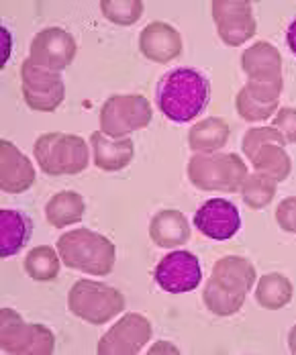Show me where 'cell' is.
<instances>
[{"mask_svg":"<svg viewBox=\"0 0 296 355\" xmlns=\"http://www.w3.org/2000/svg\"><path fill=\"white\" fill-rule=\"evenodd\" d=\"M211 101V82L202 71L194 68H178L168 71L155 90L157 108L174 123L194 121Z\"/></svg>","mask_w":296,"mask_h":355,"instance_id":"1","label":"cell"},{"mask_svg":"<svg viewBox=\"0 0 296 355\" xmlns=\"http://www.w3.org/2000/svg\"><path fill=\"white\" fill-rule=\"evenodd\" d=\"M58 253L70 268L88 276H109L114 268L116 248L109 237L80 227L58 239Z\"/></svg>","mask_w":296,"mask_h":355,"instance_id":"2","label":"cell"},{"mask_svg":"<svg viewBox=\"0 0 296 355\" xmlns=\"http://www.w3.org/2000/svg\"><path fill=\"white\" fill-rule=\"evenodd\" d=\"M186 172L198 190L239 192L247 178V166L237 153H194Z\"/></svg>","mask_w":296,"mask_h":355,"instance_id":"3","label":"cell"},{"mask_svg":"<svg viewBox=\"0 0 296 355\" xmlns=\"http://www.w3.org/2000/svg\"><path fill=\"white\" fill-rule=\"evenodd\" d=\"M33 151L41 172L53 178L82 174L90 164L88 143L78 135L62 131L41 135L33 145Z\"/></svg>","mask_w":296,"mask_h":355,"instance_id":"4","label":"cell"},{"mask_svg":"<svg viewBox=\"0 0 296 355\" xmlns=\"http://www.w3.org/2000/svg\"><path fill=\"white\" fill-rule=\"evenodd\" d=\"M68 309L90 324H107L125 311V296L96 280H78L68 294Z\"/></svg>","mask_w":296,"mask_h":355,"instance_id":"5","label":"cell"},{"mask_svg":"<svg viewBox=\"0 0 296 355\" xmlns=\"http://www.w3.org/2000/svg\"><path fill=\"white\" fill-rule=\"evenodd\" d=\"M0 349L15 355H51L55 335L39 322H25L12 309L0 311Z\"/></svg>","mask_w":296,"mask_h":355,"instance_id":"6","label":"cell"},{"mask_svg":"<svg viewBox=\"0 0 296 355\" xmlns=\"http://www.w3.org/2000/svg\"><path fill=\"white\" fill-rule=\"evenodd\" d=\"M153 119V108L141 94H114L101 108V131L112 139H125L133 131L146 129Z\"/></svg>","mask_w":296,"mask_h":355,"instance_id":"7","label":"cell"},{"mask_svg":"<svg viewBox=\"0 0 296 355\" xmlns=\"http://www.w3.org/2000/svg\"><path fill=\"white\" fill-rule=\"evenodd\" d=\"M21 90L27 107L35 112H55L66 96L62 73L39 68L29 58L21 66Z\"/></svg>","mask_w":296,"mask_h":355,"instance_id":"8","label":"cell"},{"mask_svg":"<svg viewBox=\"0 0 296 355\" xmlns=\"http://www.w3.org/2000/svg\"><path fill=\"white\" fill-rule=\"evenodd\" d=\"M151 335H153V327L149 319L139 313H127L103 335L96 354L137 355L151 341Z\"/></svg>","mask_w":296,"mask_h":355,"instance_id":"9","label":"cell"},{"mask_svg":"<svg viewBox=\"0 0 296 355\" xmlns=\"http://www.w3.org/2000/svg\"><path fill=\"white\" fill-rule=\"evenodd\" d=\"M76 51L78 45L70 31L62 27H47L33 37L29 47V60L39 68L60 73L68 66H72Z\"/></svg>","mask_w":296,"mask_h":355,"instance_id":"10","label":"cell"},{"mask_svg":"<svg viewBox=\"0 0 296 355\" xmlns=\"http://www.w3.org/2000/svg\"><path fill=\"white\" fill-rule=\"evenodd\" d=\"M155 284L170 294H184L196 290L202 282V268L194 253L190 251H172L159 259L153 272Z\"/></svg>","mask_w":296,"mask_h":355,"instance_id":"11","label":"cell"},{"mask_svg":"<svg viewBox=\"0 0 296 355\" xmlns=\"http://www.w3.org/2000/svg\"><path fill=\"white\" fill-rule=\"evenodd\" d=\"M213 21L225 45L239 47L256 35V19L247 0H215Z\"/></svg>","mask_w":296,"mask_h":355,"instance_id":"12","label":"cell"},{"mask_svg":"<svg viewBox=\"0 0 296 355\" xmlns=\"http://www.w3.org/2000/svg\"><path fill=\"white\" fill-rule=\"evenodd\" d=\"M194 227L209 239L227 241L241 229V216L231 200L211 198L194 214Z\"/></svg>","mask_w":296,"mask_h":355,"instance_id":"13","label":"cell"},{"mask_svg":"<svg viewBox=\"0 0 296 355\" xmlns=\"http://www.w3.org/2000/svg\"><path fill=\"white\" fill-rule=\"evenodd\" d=\"M33 162L8 139H0V188L6 194H23L35 184Z\"/></svg>","mask_w":296,"mask_h":355,"instance_id":"14","label":"cell"},{"mask_svg":"<svg viewBox=\"0 0 296 355\" xmlns=\"http://www.w3.org/2000/svg\"><path fill=\"white\" fill-rule=\"evenodd\" d=\"M139 49L153 64H170L182 55V35L164 21H153L139 35Z\"/></svg>","mask_w":296,"mask_h":355,"instance_id":"15","label":"cell"},{"mask_svg":"<svg viewBox=\"0 0 296 355\" xmlns=\"http://www.w3.org/2000/svg\"><path fill=\"white\" fill-rule=\"evenodd\" d=\"M247 82H282V55L270 41H258L241 53Z\"/></svg>","mask_w":296,"mask_h":355,"instance_id":"16","label":"cell"},{"mask_svg":"<svg viewBox=\"0 0 296 355\" xmlns=\"http://www.w3.org/2000/svg\"><path fill=\"white\" fill-rule=\"evenodd\" d=\"M92 147V162L103 172H121L125 170L135 157V145L129 137L112 139L103 131H94L90 135Z\"/></svg>","mask_w":296,"mask_h":355,"instance_id":"17","label":"cell"},{"mask_svg":"<svg viewBox=\"0 0 296 355\" xmlns=\"http://www.w3.org/2000/svg\"><path fill=\"white\" fill-rule=\"evenodd\" d=\"M256 268L247 257L225 255L215 263L211 282L233 294H247L256 284Z\"/></svg>","mask_w":296,"mask_h":355,"instance_id":"18","label":"cell"},{"mask_svg":"<svg viewBox=\"0 0 296 355\" xmlns=\"http://www.w3.org/2000/svg\"><path fill=\"white\" fill-rule=\"evenodd\" d=\"M149 237L162 249H172L184 245L190 239V223L184 213L176 209H164L153 214L149 223Z\"/></svg>","mask_w":296,"mask_h":355,"instance_id":"19","label":"cell"},{"mask_svg":"<svg viewBox=\"0 0 296 355\" xmlns=\"http://www.w3.org/2000/svg\"><path fill=\"white\" fill-rule=\"evenodd\" d=\"M33 223L21 211L2 209L0 211V255L12 257L25 248L31 239Z\"/></svg>","mask_w":296,"mask_h":355,"instance_id":"20","label":"cell"},{"mask_svg":"<svg viewBox=\"0 0 296 355\" xmlns=\"http://www.w3.org/2000/svg\"><path fill=\"white\" fill-rule=\"evenodd\" d=\"M229 123L219 116H209L198 121L188 131V145L194 153H217L229 141Z\"/></svg>","mask_w":296,"mask_h":355,"instance_id":"21","label":"cell"},{"mask_svg":"<svg viewBox=\"0 0 296 355\" xmlns=\"http://www.w3.org/2000/svg\"><path fill=\"white\" fill-rule=\"evenodd\" d=\"M84 213H86V202L82 194H78L74 190L58 192L45 205V218L55 229H64V227L80 223L84 218Z\"/></svg>","mask_w":296,"mask_h":355,"instance_id":"22","label":"cell"},{"mask_svg":"<svg viewBox=\"0 0 296 355\" xmlns=\"http://www.w3.org/2000/svg\"><path fill=\"white\" fill-rule=\"evenodd\" d=\"M295 288L293 282L284 276V274H265L261 276L256 288V300L261 309L268 311H280L284 309L290 300H293Z\"/></svg>","mask_w":296,"mask_h":355,"instance_id":"23","label":"cell"},{"mask_svg":"<svg viewBox=\"0 0 296 355\" xmlns=\"http://www.w3.org/2000/svg\"><path fill=\"white\" fill-rule=\"evenodd\" d=\"M256 172H263L278 182H284L293 172V162L286 149L278 143H265L250 157Z\"/></svg>","mask_w":296,"mask_h":355,"instance_id":"24","label":"cell"},{"mask_svg":"<svg viewBox=\"0 0 296 355\" xmlns=\"http://www.w3.org/2000/svg\"><path fill=\"white\" fill-rule=\"evenodd\" d=\"M62 257L51 245H37L25 257V272L35 282H51L60 276Z\"/></svg>","mask_w":296,"mask_h":355,"instance_id":"25","label":"cell"},{"mask_svg":"<svg viewBox=\"0 0 296 355\" xmlns=\"http://www.w3.org/2000/svg\"><path fill=\"white\" fill-rule=\"evenodd\" d=\"M276 190H278V180H274L263 172H254V174H247V178L243 180V186L239 192H241L243 202L252 211H259L274 200Z\"/></svg>","mask_w":296,"mask_h":355,"instance_id":"26","label":"cell"},{"mask_svg":"<svg viewBox=\"0 0 296 355\" xmlns=\"http://www.w3.org/2000/svg\"><path fill=\"white\" fill-rule=\"evenodd\" d=\"M202 300H204V306L217 315V317H231V315H237L243 304H245V294H233V292H227L223 290L215 282H207L204 290H202Z\"/></svg>","mask_w":296,"mask_h":355,"instance_id":"27","label":"cell"},{"mask_svg":"<svg viewBox=\"0 0 296 355\" xmlns=\"http://www.w3.org/2000/svg\"><path fill=\"white\" fill-rule=\"evenodd\" d=\"M101 12L112 25L131 27L143 17V2L141 0H103Z\"/></svg>","mask_w":296,"mask_h":355,"instance_id":"28","label":"cell"},{"mask_svg":"<svg viewBox=\"0 0 296 355\" xmlns=\"http://www.w3.org/2000/svg\"><path fill=\"white\" fill-rule=\"evenodd\" d=\"M235 108L239 112V116L247 123H259L265 121L270 116H274L278 112V105H263L256 101L245 88H241L235 96Z\"/></svg>","mask_w":296,"mask_h":355,"instance_id":"29","label":"cell"},{"mask_svg":"<svg viewBox=\"0 0 296 355\" xmlns=\"http://www.w3.org/2000/svg\"><path fill=\"white\" fill-rule=\"evenodd\" d=\"M265 143H278V145H288L284 135L276 129V127H254V129H247V133L243 135V153L247 155V159L258 151L261 145Z\"/></svg>","mask_w":296,"mask_h":355,"instance_id":"30","label":"cell"},{"mask_svg":"<svg viewBox=\"0 0 296 355\" xmlns=\"http://www.w3.org/2000/svg\"><path fill=\"white\" fill-rule=\"evenodd\" d=\"M272 127H276L284 135L286 143H296V108H278V112L274 114Z\"/></svg>","mask_w":296,"mask_h":355,"instance_id":"31","label":"cell"},{"mask_svg":"<svg viewBox=\"0 0 296 355\" xmlns=\"http://www.w3.org/2000/svg\"><path fill=\"white\" fill-rule=\"evenodd\" d=\"M276 223L282 231L296 235V196H288L276 209Z\"/></svg>","mask_w":296,"mask_h":355,"instance_id":"32","label":"cell"},{"mask_svg":"<svg viewBox=\"0 0 296 355\" xmlns=\"http://www.w3.org/2000/svg\"><path fill=\"white\" fill-rule=\"evenodd\" d=\"M286 43L290 47V51L296 55V19L288 25V31H286Z\"/></svg>","mask_w":296,"mask_h":355,"instance_id":"33","label":"cell"},{"mask_svg":"<svg viewBox=\"0 0 296 355\" xmlns=\"http://www.w3.org/2000/svg\"><path fill=\"white\" fill-rule=\"evenodd\" d=\"M288 349H290V354L296 355V324L288 333Z\"/></svg>","mask_w":296,"mask_h":355,"instance_id":"34","label":"cell"}]
</instances>
